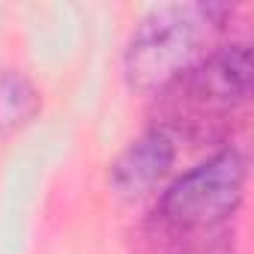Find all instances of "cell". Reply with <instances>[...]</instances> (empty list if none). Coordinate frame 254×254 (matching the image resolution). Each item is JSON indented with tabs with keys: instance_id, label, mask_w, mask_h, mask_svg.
I'll use <instances>...</instances> for the list:
<instances>
[{
	"instance_id": "6da1fadb",
	"label": "cell",
	"mask_w": 254,
	"mask_h": 254,
	"mask_svg": "<svg viewBox=\"0 0 254 254\" xmlns=\"http://www.w3.org/2000/svg\"><path fill=\"white\" fill-rule=\"evenodd\" d=\"M230 6L171 3L153 9L126 48V78L141 93H162L218 48Z\"/></svg>"
},
{
	"instance_id": "7a4b0ae2",
	"label": "cell",
	"mask_w": 254,
	"mask_h": 254,
	"mask_svg": "<svg viewBox=\"0 0 254 254\" xmlns=\"http://www.w3.org/2000/svg\"><path fill=\"white\" fill-rule=\"evenodd\" d=\"M168 132H206L251 96V48L245 42L218 45L194 69L180 75L162 93Z\"/></svg>"
},
{
	"instance_id": "3957f363",
	"label": "cell",
	"mask_w": 254,
	"mask_h": 254,
	"mask_svg": "<svg viewBox=\"0 0 254 254\" xmlns=\"http://www.w3.org/2000/svg\"><path fill=\"white\" fill-rule=\"evenodd\" d=\"M245 191V159L227 147L177 177L162 200L159 218L180 239H203L218 233L242 203Z\"/></svg>"
},
{
	"instance_id": "277c9868",
	"label": "cell",
	"mask_w": 254,
	"mask_h": 254,
	"mask_svg": "<svg viewBox=\"0 0 254 254\" xmlns=\"http://www.w3.org/2000/svg\"><path fill=\"white\" fill-rule=\"evenodd\" d=\"M174 159H177L174 132H168L165 126H153L117 156V162L111 165V177H108L111 189L129 200L144 197L174 168Z\"/></svg>"
},
{
	"instance_id": "5b68a950",
	"label": "cell",
	"mask_w": 254,
	"mask_h": 254,
	"mask_svg": "<svg viewBox=\"0 0 254 254\" xmlns=\"http://www.w3.org/2000/svg\"><path fill=\"white\" fill-rule=\"evenodd\" d=\"M39 111V93L21 72H0V135L27 126Z\"/></svg>"
}]
</instances>
